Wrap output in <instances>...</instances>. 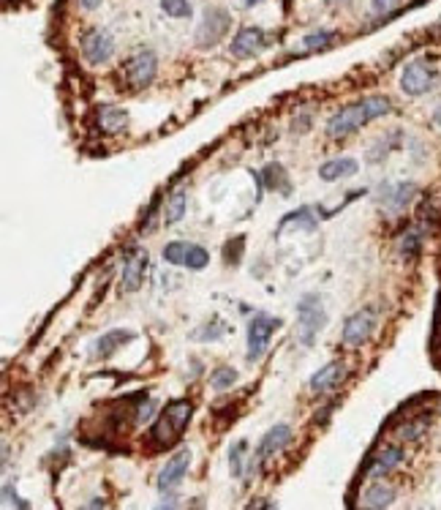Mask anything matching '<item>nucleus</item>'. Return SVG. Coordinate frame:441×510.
<instances>
[{"label": "nucleus", "instance_id": "f257e3e1", "mask_svg": "<svg viewBox=\"0 0 441 510\" xmlns=\"http://www.w3.org/2000/svg\"><path fill=\"white\" fill-rule=\"evenodd\" d=\"M389 110H392V104H389V99H384V96L360 99V101L343 107L340 112H335L330 120H327V137H332V139H343V137L354 134L357 128L368 126L371 120L384 117Z\"/></svg>", "mask_w": 441, "mask_h": 510}, {"label": "nucleus", "instance_id": "f03ea898", "mask_svg": "<svg viewBox=\"0 0 441 510\" xmlns=\"http://www.w3.org/2000/svg\"><path fill=\"white\" fill-rule=\"evenodd\" d=\"M191 412H194V406H191L188 398H174V401H169L166 409L158 415V420H156L153 429H150V442H153L156 448H169V445H174V442L180 440V434L185 431V426H188V420H191Z\"/></svg>", "mask_w": 441, "mask_h": 510}, {"label": "nucleus", "instance_id": "7ed1b4c3", "mask_svg": "<svg viewBox=\"0 0 441 510\" xmlns=\"http://www.w3.org/2000/svg\"><path fill=\"white\" fill-rule=\"evenodd\" d=\"M327 325V311L319 295H305L297 303V341L302 346H314V339Z\"/></svg>", "mask_w": 441, "mask_h": 510}, {"label": "nucleus", "instance_id": "20e7f679", "mask_svg": "<svg viewBox=\"0 0 441 510\" xmlns=\"http://www.w3.org/2000/svg\"><path fill=\"white\" fill-rule=\"evenodd\" d=\"M280 328V320L273 314H265V311H256L251 320H248V349H245V360L248 363H259L270 346V339Z\"/></svg>", "mask_w": 441, "mask_h": 510}, {"label": "nucleus", "instance_id": "39448f33", "mask_svg": "<svg viewBox=\"0 0 441 510\" xmlns=\"http://www.w3.org/2000/svg\"><path fill=\"white\" fill-rule=\"evenodd\" d=\"M229 28H232V14L226 8H218V6L207 8L199 28H196V47L210 50V47L220 44L223 36L229 33Z\"/></svg>", "mask_w": 441, "mask_h": 510}, {"label": "nucleus", "instance_id": "423d86ee", "mask_svg": "<svg viewBox=\"0 0 441 510\" xmlns=\"http://www.w3.org/2000/svg\"><path fill=\"white\" fill-rule=\"evenodd\" d=\"M156 71H158V57H156L153 50L134 52V55L125 60V66H123V77H125L128 88H134V90L147 88L156 79Z\"/></svg>", "mask_w": 441, "mask_h": 510}, {"label": "nucleus", "instance_id": "0eeeda50", "mask_svg": "<svg viewBox=\"0 0 441 510\" xmlns=\"http://www.w3.org/2000/svg\"><path fill=\"white\" fill-rule=\"evenodd\" d=\"M164 262L169 265H183L188 271H205L210 262V254L205 246L185 243V240H172L164 246Z\"/></svg>", "mask_w": 441, "mask_h": 510}, {"label": "nucleus", "instance_id": "6e6552de", "mask_svg": "<svg viewBox=\"0 0 441 510\" xmlns=\"http://www.w3.org/2000/svg\"><path fill=\"white\" fill-rule=\"evenodd\" d=\"M436 85V71L428 60H411L400 71V90L406 96H425Z\"/></svg>", "mask_w": 441, "mask_h": 510}, {"label": "nucleus", "instance_id": "1a4fd4ad", "mask_svg": "<svg viewBox=\"0 0 441 510\" xmlns=\"http://www.w3.org/2000/svg\"><path fill=\"white\" fill-rule=\"evenodd\" d=\"M373 331H376V311L373 308H360V311H354L346 320L340 341L346 346H362L365 341L373 336Z\"/></svg>", "mask_w": 441, "mask_h": 510}, {"label": "nucleus", "instance_id": "9d476101", "mask_svg": "<svg viewBox=\"0 0 441 510\" xmlns=\"http://www.w3.org/2000/svg\"><path fill=\"white\" fill-rule=\"evenodd\" d=\"M114 55V39H112L107 30L101 28H93L82 36V57L90 63V66H101Z\"/></svg>", "mask_w": 441, "mask_h": 510}, {"label": "nucleus", "instance_id": "9b49d317", "mask_svg": "<svg viewBox=\"0 0 441 510\" xmlns=\"http://www.w3.org/2000/svg\"><path fill=\"white\" fill-rule=\"evenodd\" d=\"M188 467H191V451H188V448H180L172 458H166L164 469L158 472V491H161V494L174 491V489L183 483Z\"/></svg>", "mask_w": 441, "mask_h": 510}, {"label": "nucleus", "instance_id": "f8f14e48", "mask_svg": "<svg viewBox=\"0 0 441 510\" xmlns=\"http://www.w3.org/2000/svg\"><path fill=\"white\" fill-rule=\"evenodd\" d=\"M145 271H147V251L142 248H131L125 254L123 262V276H120V292H136L145 282Z\"/></svg>", "mask_w": 441, "mask_h": 510}, {"label": "nucleus", "instance_id": "ddd939ff", "mask_svg": "<svg viewBox=\"0 0 441 510\" xmlns=\"http://www.w3.org/2000/svg\"><path fill=\"white\" fill-rule=\"evenodd\" d=\"M289 442H291V426H286V423L273 426V429L262 437V442H259V448H256V458L251 461V469H256V467L265 464L267 458H273L276 453H280Z\"/></svg>", "mask_w": 441, "mask_h": 510}, {"label": "nucleus", "instance_id": "4468645a", "mask_svg": "<svg viewBox=\"0 0 441 510\" xmlns=\"http://www.w3.org/2000/svg\"><path fill=\"white\" fill-rule=\"evenodd\" d=\"M262 47H265V30L254 28V25L240 28L237 36L232 39V55L234 57H251L256 55Z\"/></svg>", "mask_w": 441, "mask_h": 510}, {"label": "nucleus", "instance_id": "2eb2a0df", "mask_svg": "<svg viewBox=\"0 0 441 510\" xmlns=\"http://www.w3.org/2000/svg\"><path fill=\"white\" fill-rule=\"evenodd\" d=\"M346 377V366L343 360H332V363H325L314 377H311V391L314 393H327V391H335Z\"/></svg>", "mask_w": 441, "mask_h": 510}, {"label": "nucleus", "instance_id": "dca6fc26", "mask_svg": "<svg viewBox=\"0 0 441 510\" xmlns=\"http://www.w3.org/2000/svg\"><path fill=\"white\" fill-rule=\"evenodd\" d=\"M131 339H134V331H123V328L107 331L104 336H99V339H96L93 349H90V355H93L96 360H107V357L114 355V349H120L123 344H128Z\"/></svg>", "mask_w": 441, "mask_h": 510}, {"label": "nucleus", "instance_id": "f3484780", "mask_svg": "<svg viewBox=\"0 0 441 510\" xmlns=\"http://www.w3.org/2000/svg\"><path fill=\"white\" fill-rule=\"evenodd\" d=\"M96 123L104 134H117L128 126V112L123 107H114V104H101L96 110Z\"/></svg>", "mask_w": 441, "mask_h": 510}, {"label": "nucleus", "instance_id": "a211bd4d", "mask_svg": "<svg viewBox=\"0 0 441 510\" xmlns=\"http://www.w3.org/2000/svg\"><path fill=\"white\" fill-rule=\"evenodd\" d=\"M357 172H360L357 159L343 156V159H330V161H325V164L319 167V177H322V180H327V183H335V180L351 177V175H357Z\"/></svg>", "mask_w": 441, "mask_h": 510}, {"label": "nucleus", "instance_id": "6ab92c4d", "mask_svg": "<svg viewBox=\"0 0 441 510\" xmlns=\"http://www.w3.org/2000/svg\"><path fill=\"white\" fill-rule=\"evenodd\" d=\"M395 502V489L389 483H373L362 494V508L365 510H387Z\"/></svg>", "mask_w": 441, "mask_h": 510}, {"label": "nucleus", "instance_id": "aec40b11", "mask_svg": "<svg viewBox=\"0 0 441 510\" xmlns=\"http://www.w3.org/2000/svg\"><path fill=\"white\" fill-rule=\"evenodd\" d=\"M403 461V451L398 448V445H389L384 451H379L376 458H373V464H371V469H368V475L371 478H382L387 472H392L398 464Z\"/></svg>", "mask_w": 441, "mask_h": 510}, {"label": "nucleus", "instance_id": "412c9836", "mask_svg": "<svg viewBox=\"0 0 441 510\" xmlns=\"http://www.w3.org/2000/svg\"><path fill=\"white\" fill-rule=\"evenodd\" d=\"M414 194H417L414 183H398V186H387V194H382V199L392 210H400V208H406L411 202Z\"/></svg>", "mask_w": 441, "mask_h": 510}, {"label": "nucleus", "instance_id": "4be33fe9", "mask_svg": "<svg viewBox=\"0 0 441 510\" xmlns=\"http://www.w3.org/2000/svg\"><path fill=\"white\" fill-rule=\"evenodd\" d=\"M185 208H188V194H185L183 188H177V191L169 197V202H166V208H164V224H177V222L185 216Z\"/></svg>", "mask_w": 441, "mask_h": 510}, {"label": "nucleus", "instance_id": "5701e85b", "mask_svg": "<svg viewBox=\"0 0 441 510\" xmlns=\"http://www.w3.org/2000/svg\"><path fill=\"white\" fill-rule=\"evenodd\" d=\"M289 224H294V227L305 229V232H311V229H316V219H314V213H311V208H300L297 213H289V216H283V222L278 224V232H283V229L289 227Z\"/></svg>", "mask_w": 441, "mask_h": 510}, {"label": "nucleus", "instance_id": "b1692460", "mask_svg": "<svg viewBox=\"0 0 441 510\" xmlns=\"http://www.w3.org/2000/svg\"><path fill=\"white\" fill-rule=\"evenodd\" d=\"M226 331H229V328H226V325H223L220 320H210V322L199 325V328H196V331L191 333V339H194V341H202V344H205V341H218L220 336L226 333Z\"/></svg>", "mask_w": 441, "mask_h": 510}, {"label": "nucleus", "instance_id": "393cba45", "mask_svg": "<svg viewBox=\"0 0 441 510\" xmlns=\"http://www.w3.org/2000/svg\"><path fill=\"white\" fill-rule=\"evenodd\" d=\"M234 382H237V371H234L232 366H218V369L213 371V377H210L213 391H229Z\"/></svg>", "mask_w": 441, "mask_h": 510}, {"label": "nucleus", "instance_id": "a878e982", "mask_svg": "<svg viewBox=\"0 0 441 510\" xmlns=\"http://www.w3.org/2000/svg\"><path fill=\"white\" fill-rule=\"evenodd\" d=\"M245 448H248V442H245V440H237V442L229 448V469H232V478H243Z\"/></svg>", "mask_w": 441, "mask_h": 510}, {"label": "nucleus", "instance_id": "bb28decb", "mask_svg": "<svg viewBox=\"0 0 441 510\" xmlns=\"http://www.w3.org/2000/svg\"><path fill=\"white\" fill-rule=\"evenodd\" d=\"M332 39H335V33L332 30H314V33H308L305 39H302V47L305 50H325V47H330Z\"/></svg>", "mask_w": 441, "mask_h": 510}, {"label": "nucleus", "instance_id": "cd10ccee", "mask_svg": "<svg viewBox=\"0 0 441 510\" xmlns=\"http://www.w3.org/2000/svg\"><path fill=\"white\" fill-rule=\"evenodd\" d=\"M161 8H164L166 17H174V19H185L194 14L188 0H161Z\"/></svg>", "mask_w": 441, "mask_h": 510}, {"label": "nucleus", "instance_id": "c85d7f7f", "mask_svg": "<svg viewBox=\"0 0 441 510\" xmlns=\"http://www.w3.org/2000/svg\"><path fill=\"white\" fill-rule=\"evenodd\" d=\"M265 175H267V183H270V186L280 183V186H283V194H289V177H286V172H283L280 164H270Z\"/></svg>", "mask_w": 441, "mask_h": 510}, {"label": "nucleus", "instance_id": "c756f323", "mask_svg": "<svg viewBox=\"0 0 441 510\" xmlns=\"http://www.w3.org/2000/svg\"><path fill=\"white\" fill-rule=\"evenodd\" d=\"M153 415H156V401L147 398V401H142V404L136 406V418H134V420H136V423H147Z\"/></svg>", "mask_w": 441, "mask_h": 510}, {"label": "nucleus", "instance_id": "7c9ffc66", "mask_svg": "<svg viewBox=\"0 0 441 510\" xmlns=\"http://www.w3.org/2000/svg\"><path fill=\"white\" fill-rule=\"evenodd\" d=\"M3 497H6V502H11L17 510H30L22 500H19V497H17V491L11 489V483H6V486H3Z\"/></svg>", "mask_w": 441, "mask_h": 510}, {"label": "nucleus", "instance_id": "2f4dec72", "mask_svg": "<svg viewBox=\"0 0 441 510\" xmlns=\"http://www.w3.org/2000/svg\"><path fill=\"white\" fill-rule=\"evenodd\" d=\"M417 246H420V235H417V232H411V235H406V237H403V246H400V251H403L406 257H411V254L417 251Z\"/></svg>", "mask_w": 441, "mask_h": 510}, {"label": "nucleus", "instance_id": "473e14b6", "mask_svg": "<svg viewBox=\"0 0 441 510\" xmlns=\"http://www.w3.org/2000/svg\"><path fill=\"white\" fill-rule=\"evenodd\" d=\"M422 431H425V423H409V426H403L400 437H403V440H417Z\"/></svg>", "mask_w": 441, "mask_h": 510}, {"label": "nucleus", "instance_id": "72a5a7b5", "mask_svg": "<svg viewBox=\"0 0 441 510\" xmlns=\"http://www.w3.org/2000/svg\"><path fill=\"white\" fill-rule=\"evenodd\" d=\"M398 3H400V0H371V6H373L376 14H389Z\"/></svg>", "mask_w": 441, "mask_h": 510}, {"label": "nucleus", "instance_id": "f704fd0d", "mask_svg": "<svg viewBox=\"0 0 441 510\" xmlns=\"http://www.w3.org/2000/svg\"><path fill=\"white\" fill-rule=\"evenodd\" d=\"M156 510H177V497L169 491V494H164V500L156 505Z\"/></svg>", "mask_w": 441, "mask_h": 510}, {"label": "nucleus", "instance_id": "c9c22d12", "mask_svg": "<svg viewBox=\"0 0 441 510\" xmlns=\"http://www.w3.org/2000/svg\"><path fill=\"white\" fill-rule=\"evenodd\" d=\"M79 510H104V500H101V497H96V500H90L88 505H82Z\"/></svg>", "mask_w": 441, "mask_h": 510}, {"label": "nucleus", "instance_id": "e433bc0d", "mask_svg": "<svg viewBox=\"0 0 441 510\" xmlns=\"http://www.w3.org/2000/svg\"><path fill=\"white\" fill-rule=\"evenodd\" d=\"M79 6H82L85 11H96V8L101 6V0H79Z\"/></svg>", "mask_w": 441, "mask_h": 510}, {"label": "nucleus", "instance_id": "4c0bfd02", "mask_svg": "<svg viewBox=\"0 0 441 510\" xmlns=\"http://www.w3.org/2000/svg\"><path fill=\"white\" fill-rule=\"evenodd\" d=\"M433 123H436V126L441 128V104L436 107V112H433Z\"/></svg>", "mask_w": 441, "mask_h": 510}, {"label": "nucleus", "instance_id": "58836bf2", "mask_svg": "<svg viewBox=\"0 0 441 510\" xmlns=\"http://www.w3.org/2000/svg\"><path fill=\"white\" fill-rule=\"evenodd\" d=\"M259 3H262V0H243L245 8H254V6H259Z\"/></svg>", "mask_w": 441, "mask_h": 510}]
</instances>
